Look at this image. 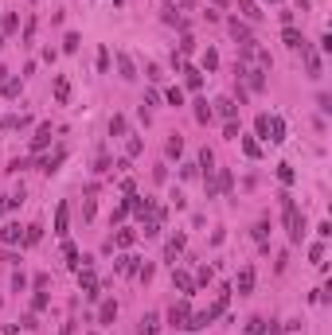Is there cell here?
<instances>
[{
    "label": "cell",
    "instance_id": "9a60e30c",
    "mask_svg": "<svg viewBox=\"0 0 332 335\" xmlns=\"http://www.w3.org/2000/svg\"><path fill=\"white\" fill-rule=\"evenodd\" d=\"M63 257H67V265H71V269H82V257H78L75 242H63Z\"/></svg>",
    "mask_w": 332,
    "mask_h": 335
},
{
    "label": "cell",
    "instance_id": "30bf717a",
    "mask_svg": "<svg viewBox=\"0 0 332 335\" xmlns=\"http://www.w3.org/2000/svg\"><path fill=\"white\" fill-rule=\"evenodd\" d=\"M0 242H8V246H16V242H24V230H20V222H8V226L0 230Z\"/></svg>",
    "mask_w": 332,
    "mask_h": 335
},
{
    "label": "cell",
    "instance_id": "7402d4cb",
    "mask_svg": "<svg viewBox=\"0 0 332 335\" xmlns=\"http://www.w3.org/2000/svg\"><path fill=\"white\" fill-rule=\"evenodd\" d=\"M242 335H266V320H262V316H250V320H246V331Z\"/></svg>",
    "mask_w": 332,
    "mask_h": 335
},
{
    "label": "cell",
    "instance_id": "f35d334b",
    "mask_svg": "<svg viewBox=\"0 0 332 335\" xmlns=\"http://www.w3.org/2000/svg\"><path fill=\"white\" fill-rule=\"evenodd\" d=\"M203 66H207V71H215V66H219V55H215L211 47H207V55H203Z\"/></svg>",
    "mask_w": 332,
    "mask_h": 335
},
{
    "label": "cell",
    "instance_id": "2e32d148",
    "mask_svg": "<svg viewBox=\"0 0 332 335\" xmlns=\"http://www.w3.org/2000/svg\"><path fill=\"white\" fill-rule=\"evenodd\" d=\"M282 43H286V47H293V51H297V47H301L305 39H301V31H297V28H293V24H289V28L282 31Z\"/></svg>",
    "mask_w": 332,
    "mask_h": 335
},
{
    "label": "cell",
    "instance_id": "277c9868",
    "mask_svg": "<svg viewBox=\"0 0 332 335\" xmlns=\"http://www.w3.org/2000/svg\"><path fill=\"white\" fill-rule=\"evenodd\" d=\"M297 51H301L305 66H309V78H320V74H324V66H320V55H317V51H313V47H309V43H301V47H297Z\"/></svg>",
    "mask_w": 332,
    "mask_h": 335
},
{
    "label": "cell",
    "instance_id": "cb8c5ba5",
    "mask_svg": "<svg viewBox=\"0 0 332 335\" xmlns=\"http://www.w3.org/2000/svg\"><path fill=\"white\" fill-rule=\"evenodd\" d=\"M125 129H129V121H125L121 113H114V117H109V132H114V137H125Z\"/></svg>",
    "mask_w": 332,
    "mask_h": 335
},
{
    "label": "cell",
    "instance_id": "484cf974",
    "mask_svg": "<svg viewBox=\"0 0 332 335\" xmlns=\"http://www.w3.org/2000/svg\"><path fill=\"white\" fill-rule=\"evenodd\" d=\"M215 105H219V113H223L227 121H235V113H239V105L231 102V98H219V102H215Z\"/></svg>",
    "mask_w": 332,
    "mask_h": 335
},
{
    "label": "cell",
    "instance_id": "83f0119b",
    "mask_svg": "<svg viewBox=\"0 0 332 335\" xmlns=\"http://www.w3.org/2000/svg\"><path fill=\"white\" fill-rule=\"evenodd\" d=\"M196 121H199V125L211 121V105H207V102H196Z\"/></svg>",
    "mask_w": 332,
    "mask_h": 335
},
{
    "label": "cell",
    "instance_id": "4316f807",
    "mask_svg": "<svg viewBox=\"0 0 332 335\" xmlns=\"http://www.w3.org/2000/svg\"><path fill=\"white\" fill-rule=\"evenodd\" d=\"M239 141H242V152H246L250 160H258V156H262V148H258V141H250V137H239Z\"/></svg>",
    "mask_w": 332,
    "mask_h": 335
},
{
    "label": "cell",
    "instance_id": "d4e9b609",
    "mask_svg": "<svg viewBox=\"0 0 332 335\" xmlns=\"http://www.w3.org/2000/svg\"><path fill=\"white\" fill-rule=\"evenodd\" d=\"M180 249H184V234H176V238H168V246H164V257L172 261V257H176Z\"/></svg>",
    "mask_w": 332,
    "mask_h": 335
},
{
    "label": "cell",
    "instance_id": "b9f144b4",
    "mask_svg": "<svg viewBox=\"0 0 332 335\" xmlns=\"http://www.w3.org/2000/svg\"><path fill=\"white\" fill-rule=\"evenodd\" d=\"M242 132H239V125H235V121H227V141H239Z\"/></svg>",
    "mask_w": 332,
    "mask_h": 335
},
{
    "label": "cell",
    "instance_id": "ac0fdd59",
    "mask_svg": "<svg viewBox=\"0 0 332 335\" xmlns=\"http://www.w3.org/2000/svg\"><path fill=\"white\" fill-rule=\"evenodd\" d=\"M156 331H160V316H152V312L141 316V335H156Z\"/></svg>",
    "mask_w": 332,
    "mask_h": 335
},
{
    "label": "cell",
    "instance_id": "d6986e66",
    "mask_svg": "<svg viewBox=\"0 0 332 335\" xmlns=\"http://www.w3.org/2000/svg\"><path fill=\"white\" fill-rule=\"evenodd\" d=\"M172 285H176V289H184V292H192V289H196V281L188 277V273H180V269H172Z\"/></svg>",
    "mask_w": 332,
    "mask_h": 335
},
{
    "label": "cell",
    "instance_id": "ee69618b",
    "mask_svg": "<svg viewBox=\"0 0 332 335\" xmlns=\"http://www.w3.org/2000/svg\"><path fill=\"white\" fill-rule=\"evenodd\" d=\"M168 102H172V105H184V94H180L176 86H172V90H168Z\"/></svg>",
    "mask_w": 332,
    "mask_h": 335
},
{
    "label": "cell",
    "instance_id": "f1b7e54d",
    "mask_svg": "<svg viewBox=\"0 0 332 335\" xmlns=\"http://www.w3.org/2000/svg\"><path fill=\"white\" fill-rule=\"evenodd\" d=\"M164 148H168V156H180V152H184V141H180V137H176V132H172Z\"/></svg>",
    "mask_w": 332,
    "mask_h": 335
},
{
    "label": "cell",
    "instance_id": "d6a6232c",
    "mask_svg": "<svg viewBox=\"0 0 332 335\" xmlns=\"http://www.w3.org/2000/svg\"><path fill=\"white\" fill-rule=\"evenodd\" d=\"M125 156H141V137H129V145H125Z\"/></svg>",
    "mask_w": 332,
    "mask_h": 335
},
{
    "label": "cell",
    "instance_id": "e0dca14e",
    "mask_svg": "<svg viewBox=\"0 0 332 335\" xmlns=\"http://www.w3.org/2000/svg\"><path fill=\"white\" fill-rule=\"evenodd\" d=\"M63 160H67V148H59L55 156H47V160H43V172H47V175H55V172H59V164H63Z\"/></svg>",
    "mask_w": 332,
    "mask_h": 335
},
{
    "label": "cell",
    "instance_id": "4fadbf2b",
    "mask_svg": "<svg viewBox=\"0 0 332 335\" xmlns=\"http://www.w3.org/2000/svg\"><path fill=\"white\" fill-rule=\"evenodd\" d=\"M55 102H59V105H67V102H71V82H67L63 74L55 78Z\"/></svg>",
    "mask_w": 332,
    "mask_h": 335
},
{
    "label": "cell",
    "instance_id": "8fae6325",
    "mask_svg": "<svg viewBox=\"0 0 332 335\" xmlns=\"http://www.w3.org/2000/svg\"><path fill=\"white\" fill-rule=\"evenodd\" d=\"M78 285L86 289V296H98V277H94L90 269H78Z\"/></svg>",
    "mask_w": 332,
    "mask_h": 335
},
{
    "label": "cell",
    "instance_id": "7dc6e473",
    "mask_svg": "<svg viewBox=\"0 0 332 335\" xmlns=\"http://www.w3.org/2000/svg\"><path fill=\"white\" fill-rule=\"evenodd\" d=\"M4 82H8V71H4V66H0V86H4Z\"/></svg>",
    "mask_w": 332,
    "mask_h": 335
},
{
    "label": "cell",
    "instance_id": "ab89813d",
    "mask_svg": "<svg viewBox=\"0 0 332 335\" xmlns=\"http://www.w3.org/2000/svg\"><path fill=\"white\" fill-rule=\"evenodd\" d=\"M309 257H313V261H317V265H324V246H320V242H317V246L309 249Z\"/></svg>",
    "mask_w": 332,
    "mask_h": 335
},
{
    "label": "cell",
    "instance_id": "8992f818",
    "mask_svg": "<svg viewBox=\"0 0 332 335\" xmlns=\"http://www.w3.org/2000/svg\"><path fill=\"white\" fill-rule=\"evenodd\" d=\"M133 242H137V230H118L106 242V249H125V246H133Z\"/></svg>",
    "mask_w": 332,
    "mask_h": 335
},
{
    "label": "cell",
    "instance_id": "9c48e42d",
    "mask_svg": "<svg viewBox=\"0 0 332 335\" xmlns=\"http://www.w3.org/2000/svg\"><path fill=\"white\" fill-rule=\"evenodd\" d=\"M227 28H231V35H235L239 43H250V39H254V35H250V28H246L242 20H227Z\"/></svg>",
    "mask_w": 332,
    "mask_h": 335
},
{
    "label": "cell",
    "instance_id": "e575fe53",
    "mask_svg": "<svg viewBox=\"0 0 332 335\" xmlns=\"http://www.w3.org/2000/svg\"><path fill=\"white\" fill-rule=\"evenodd\" d=\"M192 51H196V39H192V35H184V39H180V58L192 55Z\"/></svg>",
    "mask_w": 332,
    "mask_h": 335
},
{
    "label": "cell",
    "instance_id": "f546056e",
    "mask_svg": "<svg viewBox=\"0 0 332 335\" xmlns=\"http://www.w3.org/2000/svg\"><path fill=\"white\" fill-rule=\"evenodd\" d=\"M109 168H114V164H109V156H106V152H98V160H94V172H98V175H106Z\"/></svg>",
    "mask_w": 332,
    "mask_h": 335
},
{
    "label": "cell",
    "instance_id": "6da1fadb",
    "mask_svg": "<svg viewBox=\"0 0 332 335\" xmlns=\"http://www.w3.org/2000/svg\"><path fill=\"white\" fill-rule=\"evenodd\" d=\"M282 219H286V230H289V242L293 246H301V238H305V215L297 211V203H293V195H286L282 191Z\"/></svg>",
    "mask_w": 332,
    "mask_h": 335
},
{
    "label": "cell",
    "instance_id": "f6af8a7d",
    "mask_svg": "<svg viewBox=\"0 0 332 335\" xmlns=\"http://www.w3.org/2000/svg\"><path fill=\"white\" fill-rule=\"evenodd\" d=\"M82 219H94V199H82Z\"/></svg>",
    "mask_w": 332,
    "mask_h": 335
},
{
    "label": "cell",
    "instance_id": "7bdbcfd3",
    "mask_svg": "<svg viewBox=\"0 0 332 335\" xmlns=\"http://www.w3.org/2000/svg\"><path fill=\"white\" fill-rule=\"evenodd\" d=\"M266 230H270L266 222H258V226H254V238H258V242H262V246H266Z\"/></svg>",
    "mask_w": 332,
    "mask_h": 335
},
{
    "label": "cell",
    "instance_id": "5bb4252c",
    "mask_svg": "<svg viewBox=\"0 0 332 335\" xmlns=\"http://www.w3.org/2000/svg\"><path fill=\"white\" fill-rule=\"evenodd\" d=\"M114 320H118V304H114V300H106V304H102V312H98V323H102V327H109Z\"/></svg>",
    "mask_w": 332,
    "mask_h": 335
},
{
    "label": "cell",
    "instance_id": "7c38bea8",
    "mask_svg": "<svg viewBox=\"0 0 332 335\" xmlns=\"http://www.w3.org/2000/svg\"><path fill=\"white\" fill-rule=\"evenodd\" d=\"M47 145H51V125H47V121H43V125L35 129V137H31V148L39 152V148H47Z\"/></svg>",
    "mask_w": 332,
    "mask_h": 335
},
{
    "label": "cell",
    "instance_id": "1f68e13d",
    "mask_svg": "<svg viewBox=\"0 0 332 335\" xmlns=\"http://www.w3.org/2000/svg\"><path fill=\"white\" fill-rule=\"evenodd\" d=\"M118 273H137V257H121V261H118Z\"/></svg>",
    "mask_w": 332,
    "mask_h": 335
},
{
    "label": "cell",
    "instance_id": "8d00e7d4",
    "mask_svg": "<svg viewBox=\"0 0 332 335\" xmlns=\"http://www.w3.org/2000/svg\"><path fill=\"white\" fill-rule=\"evenodd\" d=\"M145 74H149L152 82H160V78H164V74H160V66H156V62H145Z\"/></svg>",
    "mask_w": 332,
    "mask_h": 335
},
{
    "label": "cell",
    "instance_id": "603a6c76",
    "mask_svg": "<svg viewBox=\"0 0 332 335\" xmlns=\"http://www.w3.org/2000/svg\"><path fill=\"white\" fill-rule=\"evenodd\" d=\"M39 238H43V226H39V222H31L28 230H24V246H35Z\"/></svg>",
    "mask_w": 332,
    "mask_h": 335
},
{
    "label": "cell",
    "instance_id": "4dcf8cb0",
    "mask_svg": "<svg viewBox=\"0 0 332 335\" xmlns=\"http://www.w3.org/2000/svg\"><path fill=\"white\" fill-rule=\"evenodd\" d=\"M78 43H82V35H78V31H71V35L63 39V51H78Z\"/></svg>",
    "mask_w": 332,
    "mask_h": 335
},
{
    "label": "cell",
    "instance_id": "ffe728a7",
    "mask_svg": "<svg viewBox=\"0 0 332 335\" xmlns=\"http://www.w3.org/2000/svg\"><path fill=\"white\" fill-rule=\"evenodd\" d=\"M184 78H188V90H199V86H203V74H199L196 66H188V62H184Z\"/></svg>",
    "mask_w": 332,
    "mask_h": 335
},
{
    "label": "cell",
    "instance_id": "7a4b0ae2",
    "mask_svg": "<svg viewBox=\"0 0 332 335\" xmlns=\"http://www.w3.org/2000/svg\"><path fill=\"white\" fill-rule=\"evenodd\" d=\"M254 129H258V137H262V141H270V145H282V141H286V121H282V117L278 113H258V121H254Z\"/></svg>",
    "mask_w": 332,
    "mask_h": 335
},
{
    "label": "cell",
    "instance_id": "836d02e7",
    "mask_svg": "<svg viewBox=\"0 0 332 335\" xmlns=\"http://www.w3.org/2000/svg\"><path fill=\"white\" fill-rule=\"evenodd\" d=\"M278 179H282V183H293V168H289V164H278Z\"/></svg>",
    "mask_w": 332,
    "mask_h": 335
},
{
    "label": "cell",
    "instance_id": "5b68a950",
    "mask_svg": "<svg viewBox=\"0 0 332 335\" xmlns=\"http://www.w3.org/2000/svg\"><path fill=\"white\" fill-rule=\"evenodd\" d=\"M235 289H239V296L254 292V265H242V269H239V277H235Z\"/></svg>",
    "mask_w": 332,
    "mask_h": 335
},
{
    "label": "cell",
    "instance_id": "44dd1931",
    "mask_svg": "<svg viewBox=\"0 0 332 335\" xmlns=\"http://www.w3.org/2000/svg\"><path fill=\"white\" fill-rule=\"evenodd\" d=\"M239 12L246 16V20H254V24L262 20V12H258V4H254V0H239Z\"/></svg>",
    "mask_w": 332,
    "mask_h": 335
},
{
    "label": "cell",
    "instance_id": "ba28073f",
    "mask_svg": "<svg viewBox=\"0 0 332 335\" xmlns=\"http://www.w3.org/2000/svg\"><path fill=\"white\" fill-rule=\"evenodd\" d=\"M67 222H71V207L59 203V211H55V234L59 238H67Z\"/></svg>",
    "mask_w": 332,
    "mask_h": 335
},
{
    "label": "cell",
    "instance_id": "bcb514c9",
    "mask_svg": "<svg viewBox=\"0 0 332 335\" xmlns=\"http://www.w3.org/2000/svg\"><path fill=\"white\" fill-rule=\"evenodd\" d=\"M317 105L324 109V113H328V109H332V98H328V94H317Z\"/></svg>",
    "mask_w": 332,
    "mask_h": 335
},
{
    "label": "cell",
    "instance_id": "74e56055",
    "mask_svg": "<svg viewBox=\"0 0 332 335\" xmlns=\"http://www.w3.org/2000/svg\"><path fill=\"white\" fill-rule=\"evenodd\" d=\"M98 71H102V74L109 71V51H106V47H102V51H98Z\"/></svg>",
    "mask_w": 332,
    "mask_h": 335
},
{
    "label": "cell",
    "instance_id": "d590c367",
    "mask_svg": "<svg viewBox=\"0 0 332 335\" xmlns=\"http://www.w3.org/2000/svg\"><path fill=\"white\" fill-rule=\"evenodd\" d=\"M0 90H4V98H16V94H20V82H16V78H8Z\"/></svg>",
    "mask_w": 332,
    "mask_h": 335
},
{
    "label": "cell",
    "instance_id": "60d3db41",
    "mask_svg": "<svg viewBox=\"0 0 332 335\" xmlns=\"http://www.w3.org/2000/svg\"><path fill=\"white\" fill-rule=\"evenodd\" d=\"M12 289L24 292V289H28V277H24V273H16V277H12Z\"/></svg>",
    "mask_w": 332,
    "mask_h": 335
},
{
    "label": "cell",
    "instance_id": "52a82bcc",
    "mask_svg": "<svg viewBox=\"0 0 332 335\" xmlns=\"http://www.w3.org/2000/svg\"><path fill=\"white\" fill-rule=\"evenodd\" d=\"M118 71H121L125 82H133V78H137V66H133V58L125 55V51H118Z\"/></svg>",
    "mask_w": 332,
    "mask_h": 335
},
{
    "label": "cell",
    "instance_id": "3957f363",
    "mask_svg": "<svg viewBox=\"0 0 332 335\" xmlns=\"http://www.w3.org/2000/svg\"><path fill=\"white\" fill-rule=\"evenodd\" d=\"M188 316H192L188 300H180V304H172V308H168V323H172L176 331H184V327H188Z\"/></svg>",
    "mask_w": 332,
    "mask_h": 335
}]
</instances>
